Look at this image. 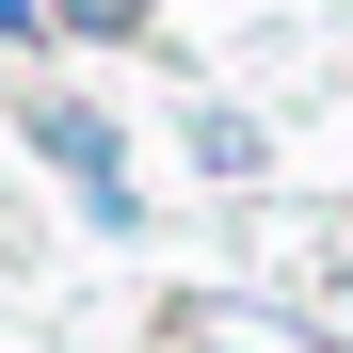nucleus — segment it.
<instances>
[{
    "mask_svg": "<svg viewBox=\"0 0 353 353\" xmlns=\"http://www.w3.org/2000/svg\"><path fill=\"white\" fill-rule=\"evenodd\" d=\"M65 17H81V32H129V17H145V0H65Z\"/></svg>",
    "mask_w": 353,
    "mask_h": 353,
    "instance_id": "3",
    "label": "nucleus"
},
{
    "mask_svg": "<svg viewBox=\"0 0 353 353\" xmlns=\"http://www.w3.org/2000/svg\"><path fill=\"white\" fill-rule=\"evenodd\" d=\"M176 337H209V353H321L305 321H257V305H176Z\"/></svg>",
    "mask_w": 353,
    "mask_h": 353,
    "instance_id": "2",
    "label": "nucleus"
},
{
    "mask_svg": "<svg viewBox=\"0 0 353 353\" xmlns=\"http://www.w3.org/2000/svg\"><path fill=\"white\" fill-rule=\"evenodd\" d=\"M32 145L81 176V209H97V225H129V161H112V129H97V112H65V97H48V112H32Z\"/></svg>",
    "mask_w": 353,
    "mask_h": 353,
    "instance_id": "1",
    "label": "nucleus"
},
{
    "mask_svg": "<svg viewBox=\"0 0 353 353\" xmlns=\"http://www.w3.org/2000/svg\"><path fill=\"white\" fill-rule=\"evenodd\" d=\"M0 32H32V0H0Z\"/></svg>",
    "mask_w": 353,
    "mask_h": 353,
    "instance_id": "4",
    "label": "nucleus"
}]
</instances>
